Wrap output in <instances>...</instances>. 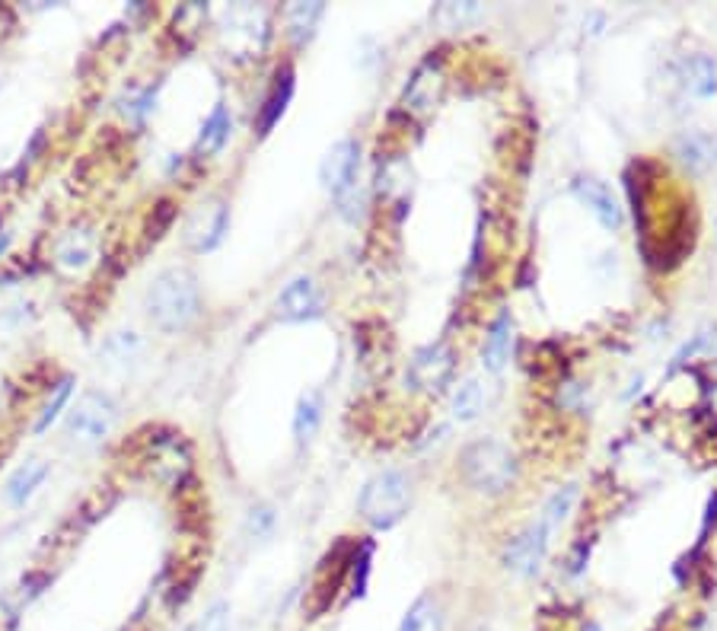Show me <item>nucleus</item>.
Listing matches in <instances>:
<instances>
[{
	"label": "nucleus",
	"mask_w": 717,
	"mask_h": 631,
	"mask_svg": "<svg viewBox=\"0 0 717 631\" xmlns=\"http://www.w3.org/2000/svg\"><path fill=\"white\" fill-rule=\"evenodd\" d=\"M201 313V294L198 281L188 268H166L154 278L147 290V316L159 332L176 335Z\"/></svg>",
	"instance_id": "nucleus-1"
},
{
	"label": "nucleus",
	"mask_w": 717,
	"mask_h": 631,
	"mask_svg": "<svg viewBox=\"0 0 717 631\" xmlns=\"http://www.w3.org/2000/svg\"><path fill=\"white\" fill-rule=\"evenodd\" d=\"M319 182L332 195L344 221H357L364 214V189H361V147L357 141L342 137L319 166Z\"/></svg>",
	"instance_id": "nucleus-2"
},
{
	"label": "nucleus",
	"mask_w": 717,
	"mask_h": 631,
	"mask_svg": "<svg viewBox=\"0 0 717 631\" xmlns=\"http://www.w3.org/2000/svg\"><path fill=\"white\" fill-rule=\"evenodd\" d=\"M463 473H466L468 485L482 495H504L514 478H517V460L510 453L507 443L495 441V438H482V441L468 443L463 450Z\"/></svg>",
	"instance_id": "nucleus-3"
},
{
	"label": "nucleus",
	"mask_w": 717,
	"mask_h": 631,
	"mask_svg": "<svg viewBox=\"0 0 717 631\" xmlns=\"http://www.w3.org/2000/svg\"><path fill=\"white\" fill-rule=\"evenodd\" d=\"M408 505H411V481H408V475L399 473V469H383V473H376L364 485L357 510H361V517L374 530H389V527H396L406 517Z\"/></svg>",
	"instance_id": "nucleus-4"
},
{
	"label": "nucleus",
	"mask_w": 717,
	"mask_h": 631,
	"mask_svg": "<svg viewBox=\"0 0 717 631\" xmlns=\"http://www.w3.org/2000/svg\"><path fill=\"white\" fill-rule=\"evenodd\" d=\"M115 418H119V406L112 402V396L90 389L67 414V438L77 446H96L109 438Z\"/></svg>",
	"instance_id": "nucleus-5"
},
{
	"label": "nucleus",
	"mask_w": 717,
	"mask_h": 631,
	"mask_svg": "<svg viewBox=\"0 0 717 631\" xmlns=\"http://www.w3.org/2000/svg\"><path fill=\"white\" fill-rule=\"evenodd\" d=\"M450 377H453V351L443 342L418 347L408 361L406 383L415 392H440Z\"/></svg>",
	"instance_id": "nucleus-6"
},
{
	"label": "nucleus",
	"mask_w": 717,
	"mask_h": 631,
	"mask_svg": "<svg viewBox=\"0 0 717 631\" xmlns=\"http://www.w3.org/2000/svg\"><path fill=\"white\" fill-rule=\"evenodd\" d=\"M545 552H549V530L536 520L523 533H517L507 542L504 568L520 574V577H536L545 565Z\"/></svg>",
	"instance_id": "nucleus-7"
},
{
	"label": "nucleus",
	"mask_w": 717,
	"mask_h": 631,
	"mask_svg": "<svg viewBox=\"0 0 717 631\" xmlns=\"http://www.w3.org/2000/svg\"><path fill=\"white\" fill-rule=\"evenodd\" d=\"M227 226H230V208L214 198L208 204H201L186 223V243L195 253H211L218 250L220 240L227 236Z\"/></svg>",
	"instance_id": "nucleus-8"
},
{
	"label": "nucleus",
	"mask_w": 717,
	"mask_h": 631,
	"mask_svg": "<svg viewBox=\"0 0 717 631\" xmlns=\"http://www.w3.org/2000/svg\"><path fill=\"white\" fill-rule=\"evenodd\" d=\"M278 316L284 322H307V319L322 316V294H319L316 281L300 275L284 287L282 297H278Z\"/></svg>",
	"instance_id": "nucleus-9"
},
{
	"label": "nucleus",
	"mask_w": 717,
	"mask_h": 631,
	"mask_svg": "<svg viewBox=\"0 0 717 631\" xmlns=\"http://www.w3.org/2000/svg\"><path fill=\"white\" fill-rule=\"evenodd\" d=\"M574 191L587 204V211H591L593 218L599 221V226H606V230H619L622 226V208H619L616 195L609 191L606 182H599L593 176H581L574 182Z\"/></svg>",
	"instance_id": "nucleus-10"
},
{
	"label": "nucleus",
	"mask_w": 717,
	"mask_h": 631,
	"mask_svg": "<svg viewBox=\"0 0 717 631\" xmlns=\"http://www.w3.org/2000/svg\"><path fill=\"white\" fill-rule=\"evenodd\" d=\"M443 70L434 62H424L408 80L406 87V106L411 112H431L437 109V102L443 99Z\"/></svg>",
	"instance_id": "nucleus-11"
},
{
	"label": "nucleus",
	"mask_w": 717,
	"mask_h": 631,
	"mask_svg": "<svg viewBox=\"0 0 717 631\" xmlns=\"http://www.w3.org/2000/svg\"><path fill=\"white\" fill-rule=\"evenodd\" d=\"M96 255V236L87 226H74L67 230L58 246H55V265L62 268L64 275H80Z\"/></svg>",
	"instance_id": "nucleus-12"
},
{
	"label": "nucleus",
	"mask_w": 717,
	"mask_h": 631,
	"mask_svg": "<svg viewBox=\"0 0 717 631\" xmlns=\"http://www.w3.org/2000/svg\"><path fill=\"white\" fill-rule=\"evenodd\" d=\"M290 96H294V67L284 64L282 70L275 74V84L262 102V115H258V134H268L272 128L282 122V115L290 106Z\"/></svg>",
	"instance_id": "nucleus-13"
},
{
	"label": "nucleus",
	"mask_w": 717,
	"mask_h": 631,
	"mask_svg": "<svg viewBox=\"0 0 717 631\" xmlns=\"http://www.w3.org/2000/svg\"><path fill=\"white\" fill-rule=\"evenodd\" d=\"M48 478V463H42V460H32L26 466H20L16 473L7 478V488H3V498H7V505L13 507H23L30 501L32 495L38 491V485Z\"/></svg>",
	"instance_id": "nucleus-14"
},
{
	"label": "nucleus",
	"mask_w": 717,
	"mask_h": 631,
	"mask_svg": "<svg viewBox=\"0 0 717 631\" xmlns=\"http://www.w3.org/2000/svg\"><path fill=\"white\" fill-rule=\"evenodd\" d=\"M510 345H514V322H510V313H500L492 325V332L485 335V345H482V364L485 370L498 374L500 367L507 364L510 357Z\"/></svg>",
	"instance_id": "nucleus-15"
},
{
	"label": "nucleus",
	"mask_w": 717,
	"mask_h": 631,
	"mask_svg": "<svg viewBox=\"0 0 717 631\" xmlns=\"http://www.w3.org/2000/svg\"><path fill=\"white\" fill-rule=\"evenodd\" d=\"M485 409H488V386L478 377L463 379V383L456 386L453 399H450L453 418H456V421H475Z\"/></svg>",
	"instance_id": "nucleus-16"
},
{
	"label": "nucleus",
	"mask_w": 717,
	"mask_h": 631,
	"mask_svg": "<svg viewBox=\"0 0 717 631\" xmlns=\"http://www.w3.org/2000/svg\"><path fill=\"white\" fill-rule=\"evenodd\" d=\"M683 84L692 96L708 99L717 93V62L708 55H692L683 64Z\"/></svg>",
	"instance_id": "nucleus-17"
},
{
	"label": "nucleus",
	"mask_w": 717,
	"mask_h": 631,
	"mask_svg": "<svg viewBox=\"0 0 717 631\" xmlns=\"http://www.w3.org/2000/svg\"><path fill=\"white\" fill-rule=\"evenodd\" d=\"M443 606L437 597L424 594L408 606V612L399 622V631H443Z\"/></svg>",
	"instance_id": "nucleus-18"
},
{
	"label": "nucleus",
	"mask_w": 717,
	"mask_h": 631,
	"mask_svg": "<svg viewBox=\"0 0 717 631\" xmlns=\"http://www.w3.org/2000/svg\"><path fill=\"white\" fill-rule=\"evenodd\" d=\"M230 128H233V119H230L227 106H214V112L205 119L201 134H198V151H201L205 157L220 154V151H223V144L230 141Z\"/></svg>",
	"instance_id": "nucleus-19"
},
{
	"label": "nucleus",
	"mask_w": 717,
	"mask_h": 631,
	"mask_svg": "<svg viewBox=\"0 0 717 631\" xmlns=\"http://www.w3.org/2000/svg\"><path fill=\"white\" fill-rule=\"evenodd\" d=\"M319 421H322V399H319V392H304L300 402H297V411H294V438H297L300 446L316 438Z\"/></svg>",
	"instance_id": "nucleus-20"
},
{
	"label": "nucleus",
	"mask_w": 717,
	"mask_h": 631,
	"mask_svg": "<svg viewBox=\"0 0 717 631\" xmlns=\"http://www.w3.org/2000/svg\"><path fill=\"white\" fill-rule=\"evenodd\" d=\"M322 13H326L322 3H294L290 13H287V30H290V38L300 42V45L310 42L312 35H316L319 20H322Z\"/></svg>",
	"instance_id": "nucleus-21"
},
{
	"label": "nucleus",
	"mask_w": 717,
	"mask_h": 631,
	"mask_svg": "<svg viewBox=\"0 0 717 631\" xmlns=\"http://www.w3.org/2000/svg\"><path fill=\"white\" fill-rule=\"evenodd\" d=\"M574 501H577V485H564L559 488L552 498H549V505L542 510V517H539V523L549 530V536L562 527L564 520L571 517V510H574Z\"/></svg>",
	"instance_id": "nucleus-22"
},
{
	"label": "nucleus",
	"mask_w": 717,
	"mask_h": 631,
	"mask_svg": "<svg viewBox=\"0 0 717 631\" xmlns=\"http://www.w3.org/2000/svg\"><path fill=\"white\" fill-rule=\"evenodd\" d=\"M70 392H74V377H64L55 389H52V396H48V402H45V409L38 414V421H35V434H45L48 428H52V421L62 414V409L67 406V399H70Z\"/></svg>",
	"instance_id": "nucleus-23"
},
{
	"label": "nucleus",
	"mask_w": 717,
	"mask_h": 631,
	"mask_svg": "<svg viewBox=\"0 0 717 631\" xmlns=\"http://www.w3.org/2000/svg\"><path fill=\"white\" fill-rule=\"evenodd\" d=\"M371 558H374V545H371V542L357 545V552L351 555V565H354V584H351V594H354V597H364V594H367Z\"/></svg>",
	"instance_id": "nucleus-24"
},
{
	"label": "nucleus",
	"mask_w": 717,
	"mask_h": 631,
	"mask_svg": "<svg viewBox=\"0 0 717 631\" xmlns=\"http://www.w3.org/2000/svg\"><path fill=\"white\" fill-rule=\"evenodd\" d=\"M482 13V7H475V3H443L440 10H437V20L446 26V30H456V26H463L468 20H475Z\"/></svg>",
	"instance_id": "nucleus-25"
},
{
	"label": "nucleus",
	"mask_w": 717,
	"mask_h": 631,
	"mask_svg": "<svg viewBox=\"0 0 717 631\" xmlns=\"http://www.w3.org/2000/svg\"><path fill=\"white\" fill-rule=\"evenodd\" d=\"M188 631H230V602L218 600Z\"/></svg>",
	"instance_id": "nucleus-26"
},
{
	"label": "nucleus",
	"mask_w": 717,
	"mask_h": 631,
	"mask_svg": "<svg viewBox=\"0 0 717 631\" xmlns=\"http://www.w3.org/2000/svg\"><path fill=\"white\" fill-rule=\"evenodd\" d=\"M680 154H683L688 166L698 169V166H705V163L712 159V144H708L705 137H695V134H692V137H683V141H680Z\"/></svg>",
	"instance_id": "nucleus-27"
},
{
	"label": "nucleus",
	"mask_w": 717,
	"mask_h": 631,
	"mask_svg": "<svg viewBox=\"0 0 717 631\" xmlns=\"http://www.w3.org/2000/svg\"><path fill=\"white\" fill-rule=\"evenodd\" d=\"M698 351H705V354H715L717 351V335H712V332H698L692 342H688L683 351H680V357L676 361H686V357H695Z\"/></svg>",
	"instance_id": "nucleus-28"
},
{
	"label": "nucleus",
	"mask_w": 717,
	"mask_h": 631,
	"mask_svg": "<svg viewBox=\"0 0 717 631\" xmlns=\"http://www.w3.org/2000/svg\"><path fill=\"white\" fill-rule=\"evenodd\" d=\"M246 527H250V533H255V536H268V530L275 527V513L268 507H255Z\"/></svg>",
	"instance_id": "nucleus-29"
},
{
	"label": "nucleus",
	"mask_w": 717,
	"mask_h": 631,
	"mask_svg": "<svg viewBox=\"0 0 717 631\" xmlns=\"http://www.w3.org/2000/svg\"><path fill=\"white\" fill-rule=\"evenodd\" d=\"M7 246H10V236H7V233H3V236H0V255L7 253Z\"/></svg>",
	"instance_id": "nucleus-30"
},
{
	"label": "nucleus",
	"mask_w": 717,
	"mask_h": 631,
	"mask_svg": "<svg viewBox=\"0 0 717 631\" xmlns=\"http://www.w3.org/2000/svg\"><path fill=\"white\" fill-rule=\"evenodd\" d=\"M712 411H715V418H717V386L712 389Z\"/></svg>",
	"instance_id": "nucleus-31"
}]
</instances>
